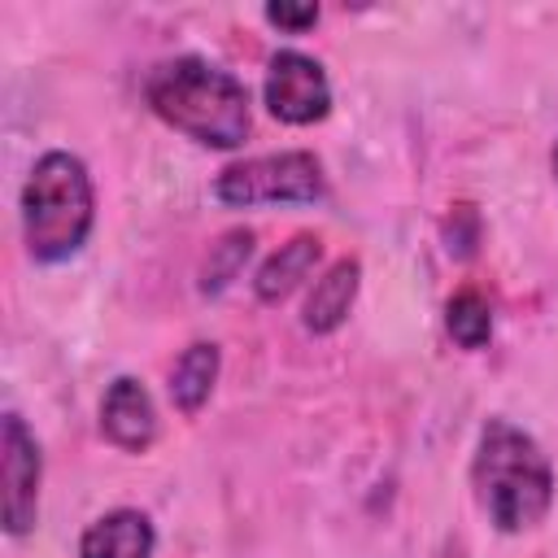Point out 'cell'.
I'll return each instance as SVG.
<instances>
[{
	"label": "cell",
	"mask_w": 558,
	"mask_h": 558,
	"mask_svg": "<svg viewBox=\"0 0 558 558\" xmlns=\"http://www.w3.org/2000/svg\"><path fill=\"white\" fill-rule=\"evenodd\" d=\"M440 240H445V253H449L453 262H471V257L480 253V240H484V218H480V209L466 205V201L449 205L445 227H440Z\"/></svg>",
	"instance_id": "5bb4252c"
},
{
	"label": "cell",
	"mask_w": 558,
	"mask_h": 558,
	"mask_svg": "<svg viewBox=\"0 0 558 558\" xmlns=\"http://www.w3.org/2000/svg\"><path fill=\"white\" fill-rule=\"evenodd\" d=\"M327 196L323 161L305 148H283L266 157H244L218 170L214 201L227 209H257V205H318Z\"/></svg>",
	"instance_id": "277c9868"
},
{
	"label": "cell",
	"mask_w": 558,
	"mask_h": 558,
	"mask_svg": "<svg viewBox=\"0 0 558 558\" xmlns=\"http://www.w3.org/2000/svg\"><path fill=\"white\" fill-rule=\"evenodd\" d=\"M318 262H323V240H318L314 231H296L288 244H279V248L257 266V275H253V296H257L262 305L288 301V296L314 275Z\"/></svg>",
	"instance_id": "30bf717a"
},
{
	"label": "cell",
	"mask_w": 558,
	"mask_h": 558,
	"mask_svg": "<svg viewBox=\"0 0 558 558\" xmlns=\"http://www.w3.org/2000/svg\"><path fill=\"white\" fill-rule=\"evenodd\" d=\"M144 105L179 135H187L201 148L231 153L253 131V105L248 87L205 61V57H170L157 61L144 78Z\"/></svg>",
	"instance_id": "6da1fadb"
},
{
	"label": "cell",
	"mask_w": 558,
	"mask_h": 558,
	"mask_svg": "<svg viewBox=\"0 0 558 558\" xmlns=\"http://www.w3.org/2000/svg\"><path fill=\"white\" fill-rule=\"evenodd\" d=\"M157 405L144 379L118 375L100 397V436L122 453H148L157 445Z\"/></svg>",
	"instance_id": "52a82bcc"
},
{
	"label": "cell",
	"mask_w": 558,
	"mask_h": 558,
	"mask_svg": "<svg viewBox=\"0 0 558 558\" xmlns=\"http://www.w3.org/2000/svg\"><path fill=\"white\" fill-rule=\"evenodd\" d=\"M471 488L484 519L501 536L532 532L554 506V462L532 432L510 418H488L471 453Z\"/></svg>",
	"instance_id": "7a4b0ae2"
},
{
	"label": "cell",
	"mask_w": 558,
	"mask_h": 558,
	"mask_svg": "<svg viewBox=\"0 0 558 558\" xmlns=\"http://www.w3.org/2000/svg\"><path fill=\"white\" fill-rule=\"evenodd\" d=\"M153 549H157V527L135 506L105 510L78 536V558H153Z\"/></svg>",
	"instance_id": "ba28073f"
},
{
	"label": "cell",
	"mask_w": 558,
	"mask_h": 558,
	"mask_svg": "<svg viewBox=\"0 0 558 558\" xmlns=\"http://www.w3.org/2000/svg\"><path fill=\"white\" fill-rule=\"evenodd\" d=\"M262 17H266L275 31H283V35H305L310 26H318L323 9H318L314 0H270V4L262 9Z\"/></svg>",
	"instance_id": "9a60e30c"
},
{
	"label": "cell",
	"mask_w": 558,
	"mask_h": 558,
	"mask_svg": "<svg viewBox=\"0 0 558 558\" xmlns=\"http://www.w3.org/2000/svg\"><path fill=\"white\" fill-rule=\"evenodd\" d=\"M357 288H362V262L357 257H336L310 288L305 296V310H301V327L310 336H331L344 327L353 301H357Z\"/></svg>",
	"instance_id": "9c48e42d"
},
{
	"label": "cell",
	"mask_w": 558,
	"mask_h": 558,
	"mask_svg": "<svg viewBox=\"0 0 558 558\" xmlns=\"http://www.w3.org/2000/svg\"><path fill=\"white\" fill-rule=\"evenodd\" d=\"M445 331L458 349L475 353L493 340V305L480 288H458L449 301H445Z\"/></svg>",
	"instance_id": "4fadbf2b"
},
{
	"label": "cell",
	"mask_w": 558,
	"mask_h": 558,
	"mask_svg": "<svg viewBox=\"0 0 558 558\" xmlns=\"http://www.w3.org/2000/svg\"><path fill=\"white\" fill-rule=\"evenodd\" d=\"M39 484H44V449L17 410L0 418V523L13 541L31 536L39 523Z\"/></svg>",
	"instance_id": "5b68a950"
},
{
	"label": "cell",
	"mask_w": 558,
	"mask_h": 558,
	"mask_svg": "<svg viewBox=\"0 0 558 558\" xmlns=\"http://www.w3.org/2000/svg\"><path fill=\"white\" fill-rule=\"evenodd\" d=\"M253 244H257V235H253L248 227H227L222 235H214V244L205 248L201 270H196L201 296H222V292L244 275V266H248V257H253Z\"/></svg>",
	"instance_id": "7c38bea8"
},
{
	"label": "cell",
	"mask_w": 558,
	"mask_h": 558,
	"mask_svg": "<svg viewBox=\"0 0 558 558\" xmlns=\"http://www.w3.org/2000/svg\"><path fill=\"white\" fill-rule=\"evenodd\" d=\"M549 170H554V183H558V140H554V148H549Z\"/></svg>",
	"instance_id": "2e32d148"
},
{
	"label": "cell",
	"mask_w": 558,
	"mask_h": 558,
	"mask_svg": "<svg viewBox=\"0 0 558 558\" xmlns=\"http://www.w3.org/2000/svg\"><path fill=\"white\" fill-rule=\"evenodd\" d=\"M262 100H266L275 122H283V126H314V122H323L331 113V78L323 70V61H314L310 52L279 48L266 61Z\"/></svg>",
	"instance_id": "8992f818"
},
{
	"label": "cell",
	"mask_w": 558,
	"mask_h": 558,
	"mask_svg": "<svg viewBox=\"0 0 558 558\" xmlns=\"http://www.w3.org/2000/svg\"><path fill=\"white\" fill-rule=\"evenodd\" d=\"M218 371H222V353L214 340H192L174 366H170V379H166V392L174 401V410L183 418H196L205 410V401L214 397V384H218Z\"/></svg>",
	"instance_id": "8fae6325"
},
{
	"label": "cell",
	"mask_w": 558,
	"mask_h": 558,
	"mask_svg": "<svg viewBox=\"0 0 558 558\" xmlns=\"http://www.w3.org/2000/svg\"><path fill=\"white\" fill-rule=\"evenodd\" d=\"M22 244L35 266H61L83 253L96 227V187L83 157L48 148L35 157L22 183Z\"/></svg>",
	"instance_id": "3957f363"
}]
</instances>
